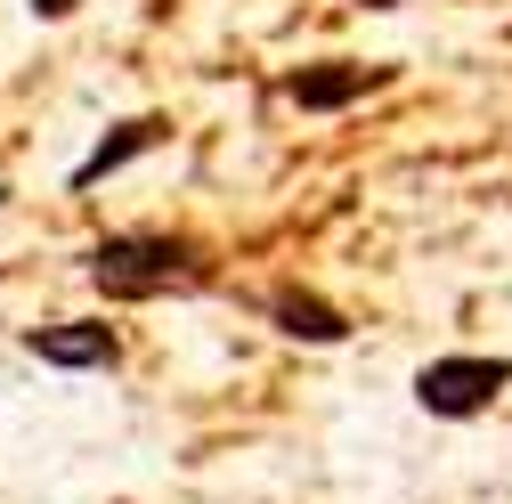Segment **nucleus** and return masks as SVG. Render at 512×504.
Returning a JSON list of instances; mask_svg holds the SVG:
<instances>
[{
	"label": "nucleus",
	"instance_id": "obj_1",
	"mask_svg": "<svg viewBox=\"0 0 512 504\" xmlns=\"http://www.w3.org/2000/svg\"><path fill=\"white\" fill-rule=\"evenodd\" d=\"M82 269L106 301H163V293H204L220 277L212 244L204 236H171V228H122V236H98L82 252Z\"/></svg>",
	"mask_w": 512,
	"mask_h": 504
},
{
	"label": "nucleus",
	"instance_id": "obj_2",
	"mask_svg": "<svg viewBox=\"0 0 512 504\" xmlns=\"http://www.w3.org/2000/svg\"><path fill=\"white\" fill-rule=\"evenodd\" d=\"M504 391H512V358H488V350H447L415 366V407L439 423H480Z\"/></svg>",
	"mask_w": 512,
	"mask_h": 504
},
{
	"label": "nucleus",
	"instance_id": "obj_3",
	"mask_svg": "<svg viewBox=\"0 0 512 504\" xmlns=\"http://www.w3.org/2000/svg\"><path fill=\"white\" fill-rule=\"evenodd\" d=\"M25 358H41L57 374H114L122 334L106 318H49V326H25Z\"/></svg>",
	"mask_w": 512,
	"mask_h": 504
},
{
	"label": "nucleus",
	"instance_id": "obj_4",
	"mask_svg": "<svg viewBox=\"0 0 512 504\" xmlns=\"http://www.w3.org/2000/svg\"><path fill=\"white\" fill-rule=\"evenodd\" d=\"M261 318H269L285 342H309V350H342V342H350V309L326 301L317 285H269V293H261Z\"/></svg>",
	"mask_w": 512,
	"mask_h": 504
},
{
	"label": "nucleus",
	"instance_id": "obj_5",
	"mask_svg": "<svg viewBox=\"0 0 512 504\" xmlns=\"http://www.w3.org/2000/svg\"><path fill=\"white\" fill-rule=\"evenodd\" d=\"M391 82V66H358V57H326V66H293L285 74V98L301 106V114H342V106H358L366 90H382Z\"/></svg>",
	"mask_w": 512,
	"mask_h": 504
},
{
	"label": "nucleus",
	"instance_id": "obj_6",
	"mask_svg": "<svg viewBox=\"0 0 512 504\" xmlns=\"http://www.w3.org/2000/svg\"><path fill=\"white\" fill-rule=\"evenodd\" d=\"M163 139H171V122H163V114H131V122H114V131H106V139H98V147L74 163V187H98V179H114L122 163L155 155Z\"/></svg>",
	"mask_w": 512,
	"mask_h": 504
},
{
	"label": "nucleus",
	"instance_id": "obj_7",
	"mask_svg": "<svg viewBox=\"0 0 512 504\" xmlns=\"http://www.w3.org/2000/svg\"><path fill=\"white\" fill-rule=\"evenodd\" d=\"M33 17H74V0H33Z\"/></svg>",
	"mask_w": 512,
	"mask_h": 504
},
{
	"label": "nucleus",
	"instance_id": "obj_8",
	"mask_svg": "<svg viewBox=\"0 0 512 504\" xmlns=\"http://www.w3.org/2000/svg\"><path fill=\"white\" fill-rule=\"evenodd\" d=\"M358 9H407V0H358Z\"/></svg>",
	"mask_w": 512,
	"mask_h": 504
}]
</instances>
